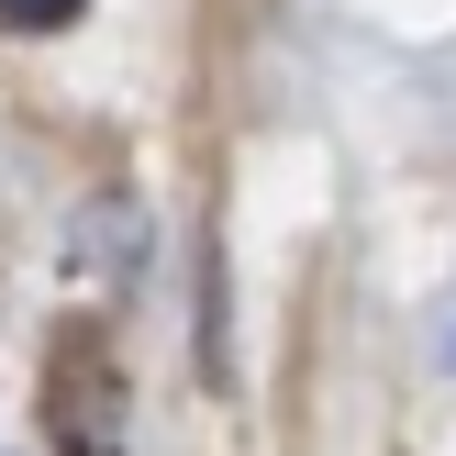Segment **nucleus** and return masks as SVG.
<instances>
[{"label":"nucleus","mask_w":456,"mask_h":456,"mask_svg":"<svg viewBox=\"0 0 456 456\" xmlns=\"http://www.w3.org/2000/svg\"><path fill=\"white\" fill-rule=\"evenodd\" d=\"M45 445L56 456H123V368H111V346L89 323H67L56 356H45Z\"/></svg>","instance_id":"1"},{"label":"nucleus","mask_w":456,"mask_h":456,"mask_svg":"<svg viewBox=\"0 0 456 456\" xmlns=\"http://www.w3.org/2000/svg\"><path fill=\"white\" fill-rule=\"evenodd\" d=\"M89 0H0V34H56V22H78Z\"/></svg>","instance_id":"2"}]
</instances>
